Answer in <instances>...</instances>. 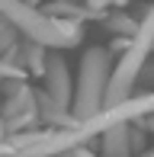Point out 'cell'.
Wrapping results in <instances>:
<instances>
[{
	"mask_svg": "<svg viewBox=\"0 0 154 157\" xmlns=\"http://www.w3.org/2000/svg\"><path fill=\"white\" fill-rule=\"evenodd\" d=\"M0 13L19 32H26L32 42H42L45 48H74L83 35L77 23H58V19L39 13L29 0H0Z\"/></svg>",
	"mask_w": 154,
	"mask_h": 157,
	"instance_id": "obj_1",
	"label": "cell"
},
{
	"mask_svg": "<svg viewBox=\"0 0 154 157\" xmlns=\"http://www.w3.org/2000/svg\"><path fill=\"white\" fill-rule=\"evenodd\" d=\"M106 90H109V52L100 45L87 48L80 58V71H77V93L71 103V112L77 122H87L106 106Z\"/></svg>",
	"mask_w": 154,
	"mask_h": 157,
	"instance_id": "obj_2",
	"label": "cell"
},
{
	"mask_svg": "<svg viewBox=\"0 0 154 157\" xmlns=\"http://www.w3.org/2000/svg\"><path fill=\"white\" fill-rule=\"evenodd\" d=\"M151 48H154V6L148 10V16H144L141 23H138L135 35H132L129 52L122 55L119 67L113 71V77H109L106 106H116V103H122V99H129V90H132V83H135V77L141 74L144 58L151 55Z\"/></svg>",
	"mask_w": 154,
	"mask_h": 157,
	"instance_id": "obj_3",
	"label": "cell"
},
{
	"mask_svg": "<svg viewBox=\"0 0 154 157\" xmlns=\"http://www.w3.org/2000/svg\"><path fill=\"white\" fill-rule=\"evenodd\" d=\"M0 96H3L0 99V112H3L10 132H16V128H23L26 122H32V116L39 112V93L29 83H23V77H19V80H6L3 90H0Z\"/></svg>",
	"mask_w": 154,
	"mask_h": 157,
	"instance_id": "obj_4",
	"label": "cell"
},
{
	"mask_svg": "<svg viewBox=\"0 0 154 157\" xmlns=\"http://www.w3.org/2000/svg\"><path fill=\"white\" fill-rule=\"evenodd\" d=\"M42 80H45V93H48V96H55L64 109H71V103H74V93H71V71H67L64 55H58L55 48L45 55Z\"/></svg>",
	"mask_w": 154,
	"mask_h": 157,
	"instance_id": "obj_5",
	"label": "cell"
},
{
	"mask_svg": "<svg viewBox=\"0 0 154 157\" xmlns=\"http://www.w3.org/2000/svg\"><path fill=\"white\" fill-rule=\"evenodd\" d=\"M100 135H103V157H129L132 154V122H113Z\"/></svg>",
	"mask_w": 154,
	"mask_h": 157,
	"instance_id": "obj_6",
	"label": "cell"
},
{
	"mask_svg": "<svg viewBox=\"0 0 154 157\" xmlns=\"http://www.w3.org/2000/svg\"><path fill=\"white\" fill-rule=\"evenodd\" d=\"M10 135V128H6V119H3V112H0V138H6Z\"/></svg>",
	"mask_w": 154,
	"mask_h": 157,
	"instance_id": "obj_7",
	"label": "cell"
}]
</instances>
